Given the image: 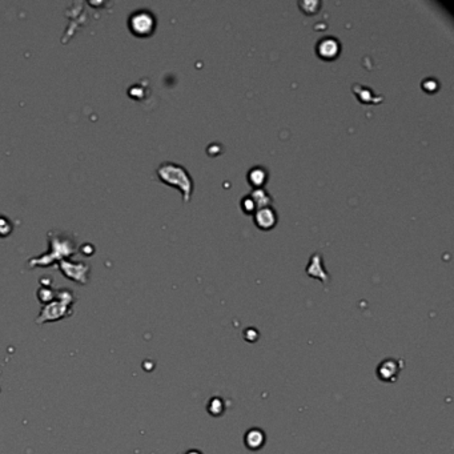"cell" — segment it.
I'll list each match as a JSON object with an SVG mask.
<instances>
[{
  "label": "cell",
  "mask_w": 454,
  "mask_h": 454,
  "mask_svg": "<svg viewBox=\"0 0 454 454\" xmlns=\"http://www.w3.org/2000/svg\"><path fill=\"white\" fill-rule=\"evenodd\" d=\"M400 368L397 365V361L394 360H385L382 362L381 365L378 366V377L381 378L382 381H390L397 377Z\"/></svg>",
  "instance_id": "cell-10"
},
{
  "label": "cell",
  "mask_w": 454,
  "mask_h": 454,
  "mask_svg": "<svg viewBox=\"0 0 454 454\" xmlns=\"http://www.w3.org/2000/svg\"><path fill=\"white\" fill-rule=\"evenodd\" d=\"M128 28L136 36H150L156 28V17L148 9H136L128 17Z\"/></svg>",
  "instance_id": "cell-4"
},
{
  "label": "cell",
  "mask_w": 454,
  "mask_h": 454,
  "mask_svg": "<svg viewBox=\"0 0 454 454\" xmlns=\"http://www.w3.org/2000/svg\"><path fill=\"white\" fill-rule=\"evenodd\" d=\"M156 174L161 183L177 188L178 191L181 192L184 203L191 201L195 184L185 166L173 161H162L156 168Z\"/></svg>",
  "instance_id": "cell-2"
},
{
  "label": "cell",
  "mask_w": 454,
  "mask_h": 454,
  "mask_svg": "<svg viewBox=\"0 0 454 454\" xmlns=\"http://www.w3.org/2000/svg\"><path fill=\"white\" fill-rule=\"evenodd\" d=\"M59 269L67 279L79 283V284H87L91 268L87 263L83 261H72L69 259H64L59 261Z\"/></svg>",
  "instance_id": "cell-5"
},
{
  "label": "cell",
  "mask_w": 454,
  "mask_h": 454,
  "mask_svg": "<svg viewBox=\"0 0 454 454\" xmlns=\"http://www.w3.org/2000/svg\"><path fill=\"white\" fill-rule=\"evenodd\" d=\"M13 232V223L3 213H0V237H8Z\"/></svg>",
  "instance_id": "cell-14"
},
{
  "label": "cell",
  "mask_w": 454,
  "mask_h": 454,
  "mask_svg": "<svg viewBox=\"0 0 454 454\" xmlns=\"http://www.w3.org/2000/svg\"><path fill=\"white\" fill-rule=\"evenodd\" d=\"M341 51V43L336 36L332 35H326V36L321 37L316 44L317 55L325 60H333L338 56Z\"/></svg>",
  "instance_id": "cell-6"
},
{
  "label": "cell",
  "mask_w": 454,
  "mask_h": 454,
  "mask_svg": "<svg viewBox=\"0 0 454 454\" xmlns=\"http://www.w3.org/2000/svg\"><path fill=\"white\" fill-rule=\"evenodd\" d=\"M268 176L269 174H268L267 168L261 165L252 166L248 172V181L251 185H253V188H263L264 184L267 183Z\"/></svg>",
  "instance_id": "cell-9"
},
{
  "label": "cell",
  "mask_w": 454,
  "mask_h": 454,
  "mask_svg": "<svg viewBox=\"0 0 454 454\" xmlns=\"http://www.w3.org/2000/svg\"><path fill=\"white\" fill-rule=\"evenodd\" d=\"M253 219H255L256 225H257L260 229H264V231L272 229V228L277 224L276 209L272 208L271 205L259 208V209L253 213Z\"/></svg>",
  "instance_id": "cell-7"
},
{
  "label": "cell",
  "mask_w": 454,
  "mask_h": 454,
  "mask_svg": "<svg viewBox=\"0 0 454 454\" xmlns=\"http://www.w3.org/2000/svg\"><path fill=\"white\" fill-rule=\"evenodd\" d=\"M57 301H52L43 308L40 316L37 318V324L45 322V321H56L63 317L68 316L72 313L71 305L73 303V295L68 289H59L56 291Z\"/></svg>",
  "instance_id": "cell-3"
},
{
  "label": "cell",
  "mask_w": 454,
  "mask_h": 454,
  "mask_svg": "<svg viewBox=\"0 0 454 454\" xmlns=\"http://www.w3.org/2000/svg\"><path fill=\"white\" fill-rule=\"evenodd\" d=\"M223 401L220 398H212L211 404L208 405V412H211L213 416H219V414L223 413Z\"/></svg>",
  "instance_id": "cell-18"
},
{
  "label": "cell",
  "mask_w": 454,
  "mask_h": 454,
  "mask_svg": "<svg viewBox=\"0 0 454 454\" xmlns=\"http://www.w3.org/2000/svg\"><path fill=\"white\" fill-rule=\"evenodd\" d=\"M353 91H354V94L357 95V98L364 103H378L382 99L380 98L378 95H374L372 89L368 88V87H364V85L361 84L353 85Z\"/></svg>",
  "instance_id": "cell-11"
},
{
  "label": "cell",
  "mask_w": 454,
  "mask_h": 454,
  "mask_svg": "<svg viewBox=\"0 0 454 454\" xmlns=\"http://www.w3.org/2000/svg\"><path fill=\"white\" fill-rule=\"evenodd\" d=\"M299 5L304 12L314 13L321 7V3L320 1H314V0H303V1H299Z\"/></svg>",
  "instance_id": "cell-17"
},
{
  "label": "cell",
  "mask_w": 454,
  "mask_h": 454,
  "mask_svg": "<svg viewBox=\"0 0 454 454\" xmlns=\"http://www.w3.org/2000/svg\"><path fill=\"white\" fill-rule=\"evenodd\" d=\"M249 196L255 201L257 209L263 207H268L272 203V196L264 188H253L251 193H249Z\"/></svg>",
  "instance_id": "cell-13"
},
{
  "label": "cell",
  "mask_w": 454,
  "mask_h": 454,
  "mask_svg": "<svg viewBox=\"0 0 454 454\" xmlns=\"http://www.w3.org/2000/svg\"><path fill=\"white\" fill-rule=\"evenodd\" d=\"M37 297H39V300L41 303H44L45 305L49 304V303H52V300H55V297H56V292L52 291V289H49L48 287H44V288L39 289V292H37Z\"/></svg>",
  "instance_id": "cell-16"
},
{
  "label": "cell",
  "mask_w": 454,
  "mask_h": 454,
  "mask_svg": "<svg viewBox=\"0 0 454 454\" xmlns=\"http://www.w3.org/2000/svg\"><path fill=\"white\" fill-rule=\"evenodd\" d=\"M79 251H80L81 253H83V255L91 256L95 252V248H94V245H92V244L85 243V244H83V245H81Z\"/></svg>",
  "instance_id": "cell-19"
},
{
  "label": "cell",
  "mask_w": 454,
  "mask_h": 454,
  "mask_svg": "<svg viewBox=\"0 0 454 454\" xmlns=\"http://www.w3.org/2000/svg\"><path fill=\"white\" fill-rule=\"evenodd\" d=\"M48 239V252L43 255L29 259L27 265L28 268H47L52 265L53 263H59L61 260L69 259L71 256L75 255L79 248H77V239L72 233L67 231H59L52 229L47 233Z\"/></svg>",
  "instance_id": "cell-1"
},
{
  "label": "cell",
  "mask_w": 454,
  "mask_h": 454,
  "mask_svg": "<svg viewBox=\"0 0 454 454\" xmlns=\"http://www.w3.org/2000/svg\"><path fill=\"white\" fill-rule=\"evenodd\" d=\"M306 273H308L310 277H314V279H320L326 284L329 281V275L328 272L325 271L324 264H322V257H321L320 253H313L310 256V260H309L308 267H306Z\"/></svg>",
  "instance_id": "cell-8"
},
{
  "label": "cell",
  "mask_w": 454,
  "mask_h": 454,
  "mask_svg": "<svg viewBox=\"0 0 454 454\" xmlns=\"http://www.w3.org/2000/svg\"><path fill=\"white\" fill-rule=\"evenodd\" d=\"M264 441H265L264 433L259 429L249 430L245 436V445L252 450L260 449L264 445Z\"/></svg>",
  "instance_id": "cell-12"
},
{
  "label": "cell",
  "mask_w": 454,
  "mask_h": 454,
  "mask_svg": "<svg viewBox=\"0 0 454 454\" xmlns=\"http://www.w3.org/2000/svg\"><path fill=\"white\" fill-rule=\"evenodd\" d=\"M188 454H201V453H200V452H196V450H193V452H189Z\"/></svg>",
  "instance_id": "cell-20"
},
{
  "label": "cell",
  "mask_w": 454,
  "mask_h": 454,
  "mask_svg": "<svg viewBox=\"0 0 454 454\" xmlns=\"http://www.w3.org/2000/svg\"><path fill=\"white\" fill-rule=\"evenodd\" d=\"M240 207H241V209H243V212L245 215H253V213L257 211V207H256L255 201H253V199H252L249 195L244 196L243 199H241V201H240Z\"/></svg>",
  "instance_id": "cell-15"
}]
</instances>
